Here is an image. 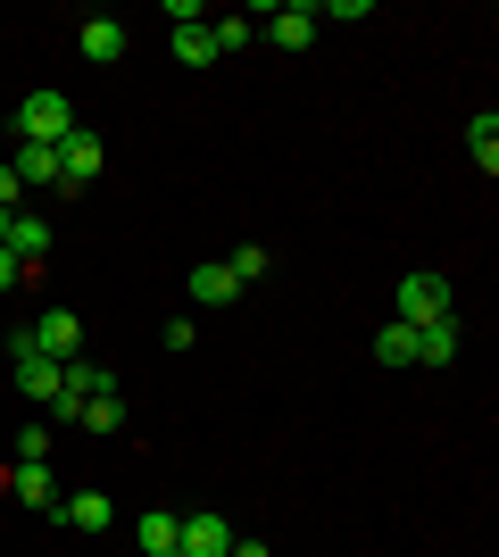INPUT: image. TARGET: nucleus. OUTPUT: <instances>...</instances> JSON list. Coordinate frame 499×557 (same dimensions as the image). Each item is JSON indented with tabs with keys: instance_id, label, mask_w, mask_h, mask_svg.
<instances>
[{
	"instance_id": "a211bd4d",
	"label": "nucleus",
	"mask_w": 499,
	"mask_h": 557,
	"mask_svg": "<svg viewBox=\"0 0 499 557\" xmlns=\"http://www.w3.org/2000/svg\"><path fill=\"white\" fill-rule=\"evenodd\" d=\"M75 424H84V433H125V399H117V392L84 399V417H75Z\"/></svg>"
},
{
	"instance_id": "423d86ee",
	"label": "nucleus",
	"mask_w": 499,
	"mask_h": 557,
	"mask_svg": "<svg viewBox=\"0 0 499 557\" xmlns=\"http://www.w3.org/2000/svg\"><path fill=\"white\" fill-rule=\"evenodd\" d=\"M259 34L275 50H309L316 42V9H309V0H284V9H266V17H259Z\"/></svg>"
},
{
	"instance_id": "5701e85b",
	"label": "nucleus",
	"mask_w": 499,
	"mask_h": 557,
	"mask_svg": "<svg viewBox=\"0 0 499 557\" xmlns=\"http://www.w3.org/2000/svg\"><path fill=\"white\" fill-rule=\"evenodd\" d=\"M225 267H234V283H266V250H259V242H241Z\"/></svg>"
},
{
	"instance_id": "b1692460",
	"label": "nucleus",
	"mask_w": 499,
	"mask_h": 557,
	"mask_svg": "<svg viewBox=\"0 0 499 557\" xmlns=\"http://www.w3.org/2000/svg\"><path fill=\"white\" fill-rule=\"evenodd\" d=\"M17 458L25 466H50V424H17Z\"/></svg>"
},
{
	"instance_id": "6e6552de",
	"label": "nucleus",
	"mask_w": 499,
	"mask_h": 557,
	"mask_svg": "<svg viewBox=\"0 0 499 557\" xmlns=\"http://www.w3.org/2000/svg\"><path fill=\"white\" fill-rule=\"evenodd\" d=\"M0 250H9V258H17V267H25V275H34V267H42V258H50V225H42V216H9V242H0Z\"/></svg>"
},
{
	"instance_id": "0eeeda50",
	"label": "nucleus",
	"mask_w": 499,
	"mask_h": 557,
	"mask_svg": "<svg viewBox=\"0 0 499 557\" xmlns=\"http://www.w3.org/2000/svg\"><path fill=\"white\" fill-rule=\"evenodd\" d=\"M184 292H191L200 308H234V300H241V283H234V267H225V258H200Z\"/></svg>"
},
{
	"instance_id": "9d476101",
	"label": "nucleus",
	"mask_w": 499,
	"mask_h": 557,
	"mask_svg": "<svg viewBox=\"0 0 499 557\" xmlns=\"http://www.w3.org/2000/svg\"><path fill=\"white\" fill-rule=\"evenodd\" d=\"M59 516H67L75 533H109V524H117V508H109V491H67V499H59Z\"/></svg>"
},
{
	"instance_id": "dca6fc26",
	"label": "nucleus",
	"mask_w": 499,
	"mask_h": 557,
	"mask_svg": "<svg viewBox=\"0 0 499 557\" xmlns=\"http://www.w3.org/2000/svg\"><path fill=\"white\" fill-rule=\"evenodd\" d=\"M175 533H184V516L150 508V516H142V557H175Z\"/></svg>"
},
{
	"instance_id": "a878e982",
	"label": "nucleus",
	"mask_w": 499,
	"mask_h": 557,
	"mask_svg": "<svg viewBox=\"0 0 499 557\" xmlns=\"http://www.w3.org/2000/svg\"><path fill=\"white\" fill-rule=\"evenodd\" d=\"M225 557H275V549H266V541H234Z\"/></svg>"
},
{
	"instance_id": "f257e3e1",
	"label": "nucleus",
	"mask_w": 499,
	"mask_h": 557,
	"mask_svg": "<svg viewBox=\"0 0 499 557\" xmlns=\"http://www.w3.org/2000/svg\"><path fill=\"white\" fill-rule=\"evenodd\" d=\"M67 134H75V100H67V92H25V100H17V141L59 150Z\"/></svg>"
},
{
	"instance_id": "f03ea898",
	"label": "nucleus",
	"mask_w": 499,
	"mask_h": 557,
	"mask_svg": "<svg viewBox=\"0 0 499 557\" xmlns=\"http://www.w3.org/2000/svg\"><path fill=\"white\" fill-rule=\"evenodd\" d=\"M441 317H458V292L441 275H408L400 283V317H391V325H441Z\"/></svg>"
},
{
	"instance_id": "4468645a",
	"label": "nucleus",
	"mask_w": 499,
	"mask_h": 557,
	"mask_svg": "<svg viewBox=\"0 0 499 557\" xmlns=\"http://www.w3.org/2000/svg\"><path fill=\"white\" fill-rule=\"evenodd\" d=\"M59 374H67V367H50V358H17V392L50 408V399H59Z\"/></svg>"
},
{
	"instance_id": "4be33fe9",
	"label": "nucleus",
	"mask_w": 499,
	"mask_h": 557,
	"mask_svg": "<svg viewBox=\"0 0 499 557\" xmlns=\"http://www.w3.org/2000/svg\"><path fill=\"white\" fill-rule=\"evenodd\" d=\"M209 34H216V59H225V50H241L250 34H259V17H216Z\"/></svg>"
},
{
	"instance_id": "aec40b11",
	"label": "nucleus",
	"mask_w": 499,
	"mask_h": 557,
	"mask_svg": "<svg viewBox=\"0 0 499 557\" xmlns=\"http://www.w3.org/2000/svg\"><path fill=\"white\" fill-rule=\"evenodd\" d=\"M466 150H475V159H483V175H491V166H499V116H491V109H483L475 125H466Z\"/></svg>"
},
{
	"instance_id": "f3484780",
	"label": "nucleus",
	"mask_w": 499,
	"mask_h": 557,
	"mask_svg": "<svg viewBox=\"0 0 499 557\" xmlns=\"http://www.w3.org/2000/svg\"><path fill=\"white\" fill-rule=\"evenodd\" d=\"M175 59L184 67H216V34L209 25H175Z\"/></svg>"
},
{
	"instance_id": "2eb2a0df",
	"label": "nucleus",
	"mask_w": 499,
	"mask_h": 557,
	"mask_svg": "<svg viewBox=\"0 0 499 557\" xmlns=\"http://www.w3.org/2000/svg\"><path fill=\"white\" fill-rule=\"evenodd\" d=\"M17 184H59V150H42V141H17Z\"/></svg>"
},
{
	"instance_id": "bb28decb",
	"label": "nucleus",
	"mask_w": 499,
	"mask_h": 557,
	"mask_svg": "<svg viewBox=\"0 0 499 557\" xmlns=\"http://www.w3.org/2000/svg\"><path fill=\"white\" fill-rule=\"evenodd\" d=\"M25 275V267H17V258H9V250H0V292H9V283H17Z\"/></svg>"
},
{
	"instance_id": "39448f33",
	"label": "nucleus",
	"mask_w": 499,
	"mask_h": 557,
	"mask_svg": "<svg viewBox=\"0 0 499 557\" xmlns=\"http://www.w3.org/2000/svg\"><path fill=\"white\" fill-rule=\"evenodd\" d=\"M100 166H109V150H100V134H92V125H75V134L59 141V184H67V191H84V184H92V175H100Z\"/></svg>"
},
{
	"instance_id": "1a4fd4ad",
	"label": "nucleus",
	"mask_w": 499,
	"mask_h": 557,
	"mask_svg": "<svg viewBox=\"0 0 499 557\" xmlns=\"http://www.w3.org/2000/svg\"><path fill=\"white\" fill-rule=\"evenodd\" d=\"M234 533L216 524V516H184V533H175V557H225Z\"/></svg>"
},
{
	"instance_id": "20e7f679",
	"label": "nucleus",
	"mask_w": 499,
	"mask_h": 557,
	"mask_svg": "<svg viewBox=\"0 0 499 557\" xmlns=\"http://www.w3.org/2000/svg\"><path fill=\"white\" fill-rule=\"evenodd\" d=\"M34 349H42L50 367H75V358H84V317H75V308H42V317H34Z\"/></svg>"
},
{
	"instance_id": "412c9836",
	"label": "nucleus",
	"mask_w": 499,
	"mask_h": 557,
	"mask_svg": "<svg viewBox=\"0 0 499 557\" xmlns=\"http://www.w3.org/2000/svg\"><path fill=\"white\" fill-rule=\"evenodd\" d=\"M375 17V0H325V9H316V25H366Z\"/></svg>"
},
{
	"instance_id": "9b49d317",
	"label": "nucleus",
	"mask_w": 499,
	"mask_h": 557,
	"mask_svg": "<svg viewBox=\"0 0 499 557\" xmlns=\"http://www.w3.org/2000/svg\"><path fill=\"white\" fill-rule=\"evenodd\" d=\"M84 59H92V67H117L125 59V17H84Z\"/></svg>"
},
{
	"instance_id": "7ed1b4c3",
	"label": "nucleus",
	"mask_w": 499,
	"mask_h": 557,
	"mask_svg": "<svg viewBox=\"0 0 499 557\" xmlns=\"http://www.w3.org/2000/svg\"><path fill=\"white\" fill-rule=\"evenodd\" d=\"M100 392H117V374H109V367H92V358H75V367L59 374V399H50V417H59V424H75V417H84V399H100Z\"/></svg>"
},
{
	"instance_id": "6ab92c4d",
	"label": "nucleus",
	"mask_w": 499,
	"mask_h": 557,
	"mask_svg": "<svg viewBox=\"0 0 499 557\" xmlns=\"http://www.w3.org/2000/svg\"><path fill=\"white\" fill-rule=\"evenodd\" d=\"M375 358H383V367H416V333H408V325H383L375 333Z\"/></svg>"
},
{
	"instance_id": "f8f14e48",
	"label": "nucleus",
	"mask_w": 499,
	"mask_h": 557,
	"mask_svg": "<svg viewBox=\"0 0 499 557\" xmlns=\"http://www.w3.org/2000/svg\"><path fill=\"white\" fill-rule=\"evenodd\" d=\"M416 333V367H450L458 358V317H441V325H408Z\"/></svg>"
},
{
	"instance_id": "cd10ccee",
	"label": "nucleus",
	"mask_w": 499,
	"mask_h": 557,
	"mask_svg": "<svg viewBox=\"0 0 499 557\" xmlns=\"http://www.w3.org/2000/svg\"><path fill=\"white\" fill-rule=\"evenodd\" d=\"M0 242H9V209H0Z\"/></svg>"
},
{
	"instance_id": "393cba45",
	"label": "nucleus",
	"mask_w": 499,
	"mask_h": 557,
	"mask_svg": "<svg viewBox=\"0 0 499 557\" xmlns=\"http://www.w3.org/2000/svg\"><path fill=\"white\" fill-rule=\"evenodd\" d=\"M17 191H25V184H17V166L0 159V209H9V216H17Z\"/></svg>"
},
{
	"instance_id": "ddd939ff",
	"label": "nucleus",
	"mask_w": 499,
	"mask_h": 557,
	"mask_svg": "<svg viewBox=\"0 0 499 557\" xmlns=\"http://www.w3.org/2000/svg\"><path fill=\"white\" fill-rule=\"evenodd\" d=\"M9 491H17L25 508H59V483H50V466H9Z\"/></svg>"
}]
</instances>
